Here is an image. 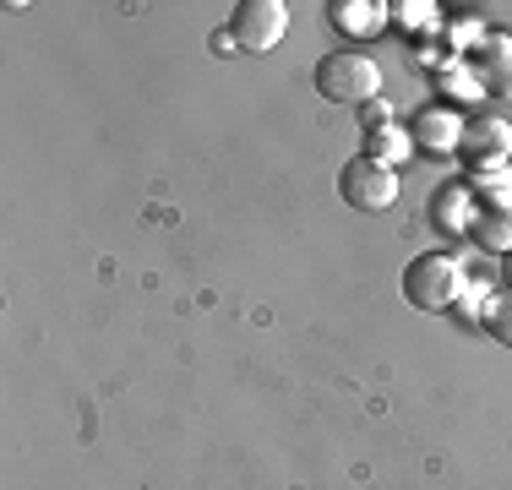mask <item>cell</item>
Wrapping results in <instances>:
<instances>
[{
    "instance_id": "cell-15",
    "label": "cell",
    "mask_w": 512,
    "mask_h": 490,
    "mask_svg": "<svg viewBox=\"0 0 512 490\" xmlns=\"http://www.w3.org/2000/svg\"><path fill=\"white\" fill-rule=\"evenodd\" d=\"M393 11H398L404 28H431L436 22V6H420V0H404V6H393Z\"/></svg>"
},
{
    "instance_id": "cell-11",
    "label": "cell",
    "mask_w": 512,
    "mask_h": 490,
    "mask_svg": "<svg viewBox=\"0 0 512 490\" xmlns=\"http://www.w3.org/2000/svg\"><path fill=\"white\" fill-rule=\"evenodd\" d=\"M409 153H414V137H409V131H398V126H376V131H365V158H376V164L398 169Z\"/></svg>"
},
{
    "instance_id": "cell-18",
    "label": "cell",
    "mask_w": 512,
    "mask_h": 490,
    "mask_svg": "<svg viewBox=\"0 0 512 490\" xmlns=\"http://www.w3.org/2000/svg\"><path fill=\"white\" fill-rule=\"evenodd\" d=\"M502 284H507V294H512V251L502 256Z\"/></svg>"
},
{
    "instance_id": "cell-1",
    "label": "cell",
    "mask_w": 512,
    "mask_h": 490,
    "mask_svg": "<svg viewBox=\"0 0 512 490\" xmlns=\"http://www.w3.org/2000/svg\"><path fill=\"white\" fill-rule=\"evenodd\" d=\"M463 289H469V267L453 251H425L404 273V300L414 311H458Z\"/></svg>"
},
{
    "instance_id": "cell-5",
    "label": "cell",
    "mask_w": 512,
    "mask_h": 490,
    "mask_svg": "<svg viewBox=\"0 0 512 490\" xmlns=\"http://www.w3.org/2000/svg\"><path fill=\"white\" fill-rule=\"evenodd\" d=\"M463 158H469V175L474 169H502L512 158V126L502 115H474L463 126Z\"/></svg>"
},
{
    "instance_id": "cell-2",
    "label": "cell",
    "mask_w": 512,
    "mask_h": 490,
    "mask_svg": "<svg viewBox=\"0 0 512 490\" xmlns=\"http://www.w3.org/2000/svg\"><path fill=\"white\" fill-rule=\"evenodd\" d=\"M316 93L333 98V104H360L365 109L376 93H382V66H376V55L344 44V49H333V55L316 60Z\"/></svg>"
},
{
    "instance_id": "cell-3",
    "label": "cell",
    "mask_w": 512,
    "mask_h": 490,
    "mask_svg": "<svg viewBox=\"0 0 512 490\" xmlns=\"http://www.w3.org/2000/svg\"><path fill=\"white\" fill-rule=\"evenodd\" d=\"M229 33H235V44L246 55H273L289 33V6L284 0H240L229 11Z\"/></svg>"
},
{
    "instance_id": "cell-7",
    "label": "cell",
    "mask_w": 512,
    "mask_h": 490,
    "mask_svg": "<svg viewBox=\"0 0 512 490\" xmlns=\"http://www.w3.org/2000/svg\"><path fill=\"white\" fill-rule=\"evenodd\" d=\"M469 66H474V77H480L485 98H512V39H502V33H485Z\"/></svg>"
},
{
    "instance_id": "cell-13",
    "label": "cell",
    "mask_w": 512,
    "mask_h": 490,
    "mask_svg": "<svg viewBox=\"0 0 512 490\" xmlns=\"http://www.w3.org/2000/svg\"><path fill=\"white\" fill-rule=\"evenodd\" d=\"M442 93L447 98H469V104H480V98H485L480 77H474V66H469V55H458V60H447V66H442Z\"/></svg>"
},
{
    "instance_id": "cell-8",
    "label": "cell",
    "mask_w": 512,
    "mask_h": 490,
    "mask_svg": "<svg viewBox=\"0 0 512 490\" xmlns=\"http://www.w3.org/2000/svg\"><path fill=\"white\" fill-rule=\"evenodd\" d=\"M431 218H436V229H447V235H469V229H474V218H480V202H474L469 180H453V186H442V191H436Z\"/></svg>"
},
{
    "instance_id": "cell-6",
    "label": "cell",
    "mask_w": 512,
    "mask_h": 490,
    "mask_svg": "<svg viewBox=\"0 0 512 490\" xmlns=\"http://www.w3.org/2000/svg\"><path fill=\"white\" fill-rule=\"evenodd\" d=\"M463 126H469V120L458 115V104H425L420 115H414L409 137H414V147L447 158V153H463Z\"/></svg>"
},
{
    "instance_id": "cell-10",
    "label": "cell",
    "mask_w": 512,
    "mask_h": 490,
    "mask_svg": "<svg viewBox=\"0 0 512 490\" xmlns=\"http://www.w3.org/2000/svg\"><path fill=\"white\" fill-rule=\"evenodd\" d=\"M333 22L344 33H355V39H365V33H382L387 28V6H371V0H338Z\"/></svg>"
},
{
    "instance_id": "cell-16",
    "label": "cell",
    "mask_w": 512,
    "mask_h": 490,
    "mask_svg": "<svg viewBox=\"0 0 512 490\" xmlns=\"http://www.w3.org/2000/svg\"><path fill=\"white\" fill-rule=\"evenodd\" d=\"M360 120H365V131H376V126H393V104H387V98H371V104L360 109Z\"/></svg>"
},
{
    "instance_id": "cell-9",
    "label": "cell",
    "mask_w": 512,
    "mask_h": 490,
    "mask_svg": "<svg viewBox=\"0 0 512 490\" xmlns=\"http://www.w3.org/2000/svg\"><path fill=\"white\" fill-rule=\"evenodd\" d=\"M469 235L480 240L491 256H507L512 251V207H480V218H474Z\"/></svg>"
},
{
    "instance_id": "cell-4",
    "label": "cell",
    "mask_w": 512,
    "mask_h": 490,
    "mask_svg": "<svg viewBox=\"0 0 512 490\" xmlns=\"http://www.w3.org/2000/svg\"><path fill=\"white\" fill-rule=\"evenodd\" d=\"M338 196H344L349 207H360V213H387V207L398 202V169L376 164V158H349L344 169H338Z\"/></svg>"
},
{
    "instance_id": "cell-14",
    "label": "cell",
    "mask_w": 512,
    "mask_h": 490,
    "mask_svg": "<svg viewBox=\"0 0 512 490\" xmlns=\"http://www.w3.org/2000/svg\"><path fill=\"white\" fill-rule=\"evenodd\" d=\"M485 333H491L496 343H502V349H512V294L502 289L491 300V311H485Z\"/></svg>"
},
{
    "instance_id": "cell-12",
    "label": "cell",
    "mask_w": 512,
    "mask_h": 490,
    "mask_svg": "<svg viewBox=\"0 0 512 490\" xmlns=\"http://www.w3.org/2000/svg\"><path fill=\"white\" fill-rule=\"evenodd\" d=\"M469 191H474V202H480V207H512V164H502V169H474Z\"/></svg>"
},
{
    "instance_id": "cell-17",
    "label": "cell",
    "mask_w": 512,
    "mask_h": 490,
    "mask_svg": "<svg viewBox=\"0 0 512 490\" xmlns=\"http://www.w3.org/2000/svg\"><path fill=\"white\" fill-rule=\"evenodd\" d=\"M213 49H218V55H229V49H240V44H235V33H229V28H218L213 33Z\"/></svg>"
}]
</instances>
